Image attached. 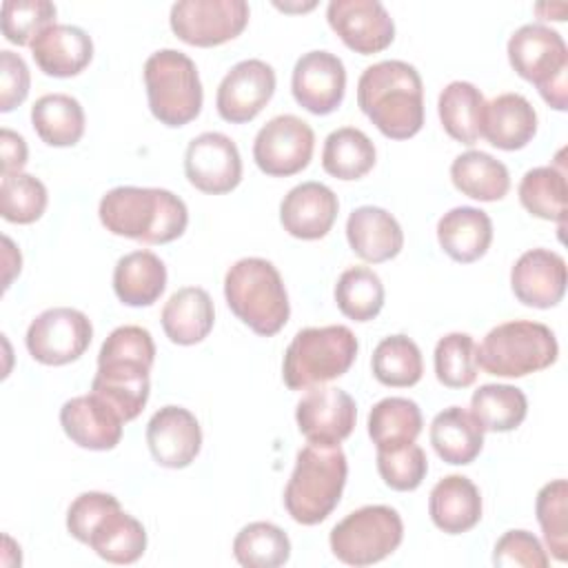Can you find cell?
<instances>
[{"instance_id": "obj_34", "label": "cell", "mask_w": 568, "mask_h": 568, "mask_svg": "<svg viewBox=\"0 0 568 568\" xmlns=\"http://www.w3.org/2000/svg\"><path fill=\"white\" fill-rule=\"evenodd\" d=\"M484 104L486 100L473 82L455 80L446 84L437 100V113L444 131L462 144H475L481 138Z\"/></svg>"}, {"instance_id": "obj_11", "label": "cell", "mask_w": 568, "mask_h": 568, "mask_svg": "<svg viewBox=\"0 0 568 568\" xmlns=\"http://www.w3.org/2000/svg\"><path fill=\"white\" fill-rule=\"evenodd\" d=\"M244 0H180L171 7V31L193 47H217L237 38L248 24Z\"/></svg>"}, {"instance_id": "obj_48", "label": "cell", "mask_w": 568, "mask_h": 568, "mask_svg": "<svg viewBox=\"0 0 568 568\" xmlns=\"http://www.w3.org/2000/svg\"><path fill=\"white\" fill-rule=\"evenodd\" d=\"M115 504H120L118 497L100 490H89L78 495L67 510V530L71 532L73 539H78L80 544H87L95 521Z\"/></svg>"}, {"instance_id": "obj_8", "label": "cell", "mask_w": 568, "mask_h": 568, "mask_svg": "<svg viewBox=\"0 0 568 568\" xmlns=\"http://www.w3.org/2000/svg\"><path fill=\"white\" fill-rule=\"evenodd\" d=\"M149 109L166 126H184L202 111V82L195 62L178 49H160L144 62Z\"/></svg>"}, {"instance_id": "obj_19", "label": "cell", "mask_w": 568, "mask_h": 568, "mask_svg": "<svg viewBox=\"0 0 568 568\" xmlns=\"http://www.w3.org/2000/svg\"><path fill=\"white\" fill-rule=\"evenodd\" d=\"M151 366L126 357H98L91 393L102 397L124 422L135 419L149 399Z\"/></svg>"}, {"instance_id": "obj_12", "label": "cell", "mask_w": 568, "mask_h": 568, "mask_svg": "<svg viewBox=\"0 0 568 568\" xmlns=\"http://www.w3.org/2000/svg\"><path fill=\"white\" fill-rule=\"evenodd\" d=\"M315 133L297 115L284 113L271 118L253 140V160L262 173L288 178L308 166L313 158Z\"/></svg>"}, {"instance_id": "obj_10", "label": "cell", "mask_w": 568, "mask_h": 568, "mask_svg": "<svg viewBox=\"0 0 568 568\" xmlns=\"http://www.w3.org/2000/svg\"><path fill=\"white\" fill-rule=\"evenodd\" d=\"M93 337L91 320L71 306H53L36 315L27 328L29 355L47 366L75 362L89 348Z\"/></svg>"}, {"instance_id": "obj_25", "label": "cell", "mask_w": 568, "mask_h": 568, "mask_svg": "<svg viewBox=\"0 0 568 568\" xmlns=\"http://www.w3.org/2000/svg\"><path fill=\"white\" fill-rule=\"evenodd\" d=\"M537 133V113L521 93H501L484 104L481 135L501 151L524 149Z\"/></svg>"}, {"instance_id": "obj_14", "label": "cell", "mask_w": 568, "mask_h": 568, "mask_svg": "<svg viewBox=\"0 0 568 568\" xmlns=\"http://www.w3.org/2000/svg\"><path fill=\"white\" fill-rule=\"evenodd\" d=\"M326 20L337 38L362 55L384 51L395 38V22L379 0H331Z\"/></svg>"}, {"instance_id": "obj_51", "label": "cell", "mask_w": 568, "mask_h": 568, "mask_svg": "<svg viewBox=\"0 0 568 568\" xmlns=\"http://www.w3.org/2000/svg\"><path fill=\"white\" fill-rule=\"evenodd\" d=\"M2 244H4V255H2V262H4V288L11 286V280L16 273H20V264H22V257H20V251L13 246V242L4 235L2 237Z\"/></svg>"}, {"instance_id": "obj_30", "label": "cell", "mask_w": 568, "mask_h": 568, "mask_svg": "<svg viewBox=\"0 0 568 568\" xmlns=\"http://www.w3.org/2000/svg\"><path fill=\"white\" fill-rule=\"evenodd\" d=\"M166 288V266L151 251H131L113 268V291L126 306H151Z\"/></svg>"}, {"instance_id": "obj_37", "label": "cell", "mask_w": 568, "mask_h": 568, "mask_svg": "<svg viewBox=\"0 0 568 568\" xmlns=\"http://www.w3.org/2000/svg\"><path fill=\"white\" fill-rule=\"evenodd\" d=\"M375 144L364 131L342 126L324 140L322 166L337 180H359L375 166Z\"/></svg>"}, {"instance_id": "obj_42", "label": "cell", "mask_w": 568, "mask_h": 568, "mask_svg": "<svg viewBox=\"0 0 568 568\" xmlns=\"http://www.w3.org/2000/svg\"><path fill=\"white\" fill-rule=\"evenodd\" d=\"M435 375L448 388H466L477 379V344L468 333H448L435 346Z\"/></svg>"}, {"instance_id": "obj_40", "label": "cell", "mask_w": 568, "mask_h": 568, "mask_svg": "<svg viewBox=\"0 0 568 568\" xmlns=\"http://www.w3.org/2000/svg\"><path fill=\"white\" fill-rule=\"evenodd\" d=\"M233 557L244 568H277L291 557V539L271 521H253L235 535Z\"/></svg>"}, {"instance_id": "obj_13", "label": "cell", "mask_w": 568, "mask_h": 568, "mask_svg": "<svg viewBox=\"0 0 568 568\" xmlns=\"http://www.w3.org/2000/svg\"><path fill=\"white\" fill-rule=\"evenodd\" d=\"M184 173L202 193L222 195L233 191L242 180L237 144L220 131H204L195 135L184 153Z\"/></svg>"}, {"instance_id": "obj_3", "label": "cell", "mask_w": 568, "mask_h": 568, "mask_svg": "<svg viewBox=\"0 0 568 568\" xmlns=\"http://www.w3.org/2000/svg\"><path fill=\"white\" fill-rule=\"evenodd\" d=\"M348 464L337 446L308 444L295 457V468L284 488V508L302 526L324 521L339 504Z\"/></svg>"}, {"instance_id": "obj_20", "label": "cell", "mask_w": 568, "mask_h": 568, "mask_svg": "<svg viewBox=\"0 0 568 568\" xmlns=\"http://www.w3.org/2000/svg\"><path fill=\"white\" fill-rule=\"evenodd\" d=\"M515 297L532 308L557 306L566 293V262L550 248H530L510 268Z\"/></svg>"}, {"instance_id": "obj_47", "label": "cell", "mask_w": 568, "mask_h": 568, "mask_svg": "<svg viewBox=\"0 0 568 568\" xmlns=\"http://www.w3.org/2000/svg\"><path fill=\"white\" fill-rule=\"evenodd\" d=\"M493 564L501 568H546L550 557L532 532L508 530L495 544Z\"/></svg>"}, {"instance_id": "obj_22", "label": "cell", "mask_w": 568, "mask_h": 568, "mask_svg": "<svg viewBox=\"0 0 568 568\" xmlns=\"http://www.w3.org/2000/svg\"><path fill=\"white\" fill-rule=\"evenodd\" d=\"M339 202L333 189L322 182H302L293 186L280 204V222L284 231L297 240L324 237L337 217Z\"/></svg>"}, {"instance_id": "obj_5", "label": "cell", "mask_w": 568, "mask_h": 568, "mask_svg": "<svg viewBox=\"0 0 568 568\" xmlns=\"http://www.w3.org/2000/svg\"><path fill=\"white\" fill-rule=\"evenodd\" d=\"M357 348V337L344 324L302 328L284 353V384L291 390H308L337 379L353 366Z\"/></svg>"}, {"instance_id": "obj_24", "label": "cell", "mask_w": 568, "mask_h": 568, "mask_svg": "<svg viewBox=\"0 0 568 568\" xmlns=\"http://www.w3.org/2000/svg\"><path fill=\"white\" fill-rule=\"evenodd\" d=\"M346 240L357 257L379 264L399 255L404 231L386 209L357 206L346 220Z\"/></svg>"}, {"instance_id": "obj_38", "label": "cell", "mask_w": 568, "mask_h": 568, "mask_svg": "<svg viewBox=\"0 0 568 568\" xmlns=\"http://www.w3.org/2000/svg\"><path fill=\"white\" fill-rule=\"evenodd\" d=\"M528 413V399L521 388L510 384H484L470 397V415L490 433L515 430Z\"/></svg>"}, {"instance_id": "obj_28", "label": "cell", "mask_w": 568, "mask_h": 568, "mask_svg": "<svg viewBox=\"0 0 568 568\" xmlns=\"http://www.w3.org/2000/svg\"><path fill=\"white\" fill-rule=\"evenodd\" d=\"M162 328L173 344L191 346L202 342L215 322L211 295L200 286L178 288L162 308Z\"/></svg>"}, {"instance_id": "obj_33", "label": "cell", "mask_w": 568, "mask_h": 568, "mask_svg": "<svg viewBox=\"0 0 568 568\" xmlns=\"http://www.w3.org/2000/svg\"><path fill=\"white\" fill-rule=\"evenodd\" d=\"M450 180L457 191L479 202H497L510 189L504 162L484 151H464L450 164Z\"/></svg>"}, {"instance_id": "obj_44", "label": "cell", "mask_w": 568, "mask_h": 568, "mask_svg": "<svg viewBox=\"0 0 568 568\" xmlns=\"http://www.w3.org/2000/svg\"><path fill=\"white\" fill-rule=\"evenodd\" d=\"M47 186L29 173L2 175L0 180V213L7 222L31 224L47 209Z\"/></svg>"}, {"instance_id": "obj_26", "label": "cell", "mask_w": 568, "mask_h": 568, "mask_svg": "<svg viewBox=\"0 0 568 568\" xmlns=\"http://www.w3.org/2000/svg\"><path fill=\"white\" fill-rule=\"evenodd\" d=\"M428 515L433 524L448 535H462L475 528L481 519L479 488L464 475L439 479L428 497Z\"/></svg>"}, {"instance_id": "obj_18", "label": "cell", "mask_w": 568, "mask_h": 568, "mask_svg": "<svg viewBox=\"0 0 568 568\" xmlns=\"http://www.w3.org/2000/svg\"><path fill=\"white\" fill-rule=\"evenodd\" d=\"M146 444L155 464L186 468L202 448L200 422L189 408L162 406L146 424Z\"/></svg>"}, {"instance_id": "obj_17", "label": "cell", "mask_w": 568, "mask_h": 568, "mask_svg": "<svg viewBox=\"0 0 568 568\" xmlns=\"http://www.w3.org/2000/svg\"><path fill=\"white\" fill-rule=\"evenodd\" d=\"M291 91L295 102L306 111L315 115L333 113L346 91L344 62L331 51L304 53L293 67Z\"/></svg>"}, {"instance_id": "obj_45", "label": "cell", "mask_w": 568, "mask_h": 568, "mask_svg": "<svg viewBox=\"0 0 568 568\" xmlns=\"http://www.w3.org/2000/svg\"><path fill=\"white\" fill-rule=\"evenodd\" d=\"M55 24V4L49 0H4L2 2V36L18 47L31 42Z\"/></svg>"}, {"instance_id": "obj_36", "label": "cell", "mask_w": 568, "mask_h": 568, "mask_svg": "<svg viewBox=\"0 0 568 568\" xmlns=\"http://www.w3.org/2000/svg\"><path fill=\"white\" fill-rule=\"evenodd\" d=\"M517 193H519L521 206L530 215L559 222V226H564L568 186H566V169L561 162L550 166H535L526 171Z\"/></svg>"}, {"instance_id": "obj_41", "label": "cell", "mask_w": 568, "mask_h": 568, "mask_svg": "<svg viewBox=\"0 0 568 568\" xmlns=\"http://www.w3.org/2000/svg\"><path fill=\"white\" fill-rule=\"evenodd\" d=\"M335 302L342 315L355 322H368L384 306V284L368 266L346 268L335 284Z\"/></svg>"}, {"instance_id": "obj_21", "label": "cell", "mask_w": 568, "mask_h": 568, "mask_svg": "<svg viewBox=\"0 0 568 568\" xmlns=\"http://www.w3.org/2000/svg\"><path fill=\"white\" fill-rule=\"evenodd\" d=\"M60 424L67 437L80 448L111 450L122 439L124 419L102 397L89 393L62 404Z\"/></svg>"}, {"instance_id": "obj_39", "label": "cell", "mask_w": 568, "mask_h": 568, "mask_svg": "<svg viewBox=\"0 0 568 568\" xmlns=\"http://www.w3.org/2000/svg\"><path fill=\"white\" fill-rule=\"evenodd\" d=\"M373 375L379 384L393 388L415 386L422 379L424 362L419 346L406 335L384 337L371 357Z\"/></svg>"}, {"instance_id": "obj_43", "label": "cell", "mask_w": 568, "mask_h": 568, "mask_svg": "<svg viewBox=\"0 0 568 568\" xmlns=\"http://www.w3.org/2000/svg\"><path fill=\"white\" fill-rule=\"evenodd\" d=\"M537 521L541 526L546 546L557 561L568 557V481L552 479L537 493Z\"/></svg>"}, {"instance_id": "obj_23", "label": "cell", "mask_w": 568, "mask_h": 568, "mask_svg": "<svg viewBox=\"0 0 568 568\" xmlns=\"http://www.w3.org/2000/svg\"><path fill=\"white\" fill-rule=\"evenodd\" d=\"M31 55L42 73L71 78L89 67L93 58V42L84 29L55 22L31 42Z\"/></svg>"}, {"instance_id": "obj_7", "label": "cell", "mask_w": 568, "mask_h": 568, "mask_svg": "<svg viewBox=\"0 0 568 568\" xmlns=\"http://www.w3.org/2000/svg\"><path fill=\"white\" fill-rule=\"evenodd\" d=\"M508 62L515 73L532 82L539 95L557 111L568 106V49L564 38L541 24L519 27L508 40Z\"/></svg>"}, {"instance_id": "obj_1", "label": "cell", "mask_w": 568, "mask_h": 568, "mask_svg": "<svg viewBox=\"0 0 568 568\" xmlns=\"http://www.w3.org/2000/svg\"><path fill=\"white\" fill-rule=\"evenodd\" d=\"M357 104L379 133L408 140L424 126L422 75L404 60L375 62L357 80Z\"/></svg>"}, {"instance_id": "obj_27", "label": "cell", "mask_w": 568, "mask_h": 568, "mask_svg": "<svg viewBox=\"0 0 568 568\" xmlns=\"http://www.w3.org/2000/svg\"><path fill=\"white\" fill-rule=\"evenodd\" d=\"M437 240L450 260L470 264L486 255L493 242V222L481 209L455 206L439 217Z\"/></svg>"}, {"instance_id": "obj_9", "label": "cell", "mask_w": 568, "mask_h": 568, "mask_svg": "<svg viewBox=\"0 0 568 568\" xmlns=\"http://www.w3.org/2000/svg\"><path fill=\"white\" fill-rule=\"evenodd\" d=\"M404 539V524L390 506H362L333 526L328 544L348 566H371L393 555Z\"/></svg>"}, {"instance_id": "obj_6", "label": "cell", "mask_w": 568, "mask_h": 568, "mask_svg": "<svg viewBox=\"0 0 568 568\" xmlns=\"http://www.w3.org/2000/svg\"><path fill=\"white\" fill-rule=\"evenodd\" d=\"M559 344L555 333L530 320L504 322L486 333L477 346L479 366L497 377H524L557 362Z\"/></svg>"}, {"instance_id": "obj_35", "label": "cell", "mask_w": 568, "mask_h": 568, "mask_svg": "<svg viewBox=\"0 0 568 568\" xmlns=\"http://www.w3.org/2000/svg\"><path fill=\"white\" fill-rule=\"evenodd\" d=\"M422 426V410L408 397H384L368 413V435L377 450H390L415 442Z\"/></svg>"}, {"instance_id": "obj_15", "label": "cell", "mask_w": 568, "mask_h": 568, "mask_svg": "<svg viewBox=\"0 0 568 568\" xmlns=\"http://www.w3.org/2000/svg\"><path fill=\"white\" fill-rule=\"evenodd\" d=\"M275 93V71L264 60L251 58L233 64L222 78L215 106L222 120L231 124L251 122Z\"/></svg>"}, {"instance_id": "obj_50", "label": "cell", "mask_w": 568, "mask_h": 568, "mask_svg": "<svg viewBox=\"0 0 568 568\" xmlns=\"http://www.w3.org/2000/svg\"><path fill=\"white\" fill-rule=\"evenodd\" d=\"M27 142L11 129L0 131V158H2V175L22 173L27 164Z\"/></svg>"}, {"instance_id": "obj_29", "label": "cell", "mask_w": 568, "mask_h": 568, "mask_svg": "<svg viewBox=\"0 0 568 568\" xmlns=\"http://www.w3.org/2000/svg\"><path fill=\"white\" fill-rule=\"evenodd\" d=\"M87 546L109 564H133L146 550V530L133 515L115 504L95 521Z\"/></svg>"}, {"instance_id": "obj_46", "label": "cell", "mask_w": 568, "mask_h": 568, "mask_svg": "<svg viewBox=\"0 0 568 568\" xmlns=\"http://www.w3.org/2000/svg\"><path fill=\"white\" fill-rule=\"evenodd\" d=\"M377 473L393 490H415L428 473V459L424 448L410 442L390 450H377Z\"/></svg>"}, {"instance_id": "obj_16", "label": "cell", "mask_w": 568, "mask_h": 568, "mask_svg": "<svg viewBox=\"0 0 568 568\" xmlns=\"http://www.w3.org/2000/svg\"><path fill=\"white\" fill-rule=\"evenodd\" d=\"M295 419L300 433L308 444L337 446L344 442L357 419L355 399L342 388H308V393L297 402Z\"/></svg>"}, {"instance_id": "obj_32", "label": "cell", "mask_w": 568, "mask_h": 568, "mask_svg": "<svg viewBox=\"0 0 568 568\" xmlns=\"http://www.w3.org/2000/svg\"><path fill=\"white\" fill-rule=\"evenodd\" d=\"M84 109L69 93H47L31 106V124L49 146H73L84 135Z\"/></svg>"}, {"instance_id": "obj_4", "label": "cell", "mask_w": 568, "mask_h": 568, "mask_svg": "<svg viewBox=\"0 0 568 568\" xmlns=\"http://www.w3.org/2000/svg\"><path fill=\"white\" fill-rule=\"evenodd\" d=\"M229 308L253 333L271 337L291 315L288 295L280 271L264 257H242L224 275Z\"/></svg>"}, {"instance_id": "obj_49", "label": "cell", "mask_w": 568, "mask_h": 568, "mask_svg": "<svg viewBox=\"0 0 568 568\" xmlns=\"http://www.w3.org/2000/svg\"><path fill=\"white\" fill-rule=\"evenodd\" d=\"M29 84L27 62L9 49L0 51V111L7 113L22 104L29 95Z\"/></svg>"}, {"instance_id": "obj_2", "label": "cell", "mask_w": 568, "mask_h": 568, "mask_svg": "<svg viewBox=\"0 0 568 568\" xmlns=\"http://www.w3.org/2000/svg\"><path fill=\"white\" fill-rule=\"evenodd\" d=\"M98 215L109 233L144 244L173 242L189 224L184 200L153 186H115L106 191Z\"/></svg>"}, {"instance_id": "obj_31", "label": "cell", "mask_w": 568, "mask_h": 568, "mask_svg": "<svg viewBox=\"0 0 568 568\" xmlns=\"http://www.w3.org/2000/svg\"><path fill=\"white\" fill-rule=\"evenodd\" d=\"M430 444L446 464L466 466L484 448V428L462 406H448L430 422Z\"/></svg>"}]
</instances>
